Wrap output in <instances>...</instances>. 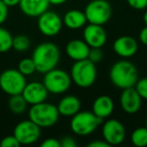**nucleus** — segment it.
Instances as JSON below:
<instances>
[{"label":"nucleus","instance_id":"nucleus-7","mask_svg":"<svg viewBox=\"0 0 147 147\" xmlns=\"http://www.w3.org/2000/svg\"><path fill=\"white\" fill-rule=\"evenodd\" d=\"M26 84V77L17 69H7L0 74V89L8 96L21 94Z\"/></svg>","mask_w":147,"mask_h":147},{"label":"nucleus","instance_id":"nucleus-35","mask_svg":"<svg viewBox=\"0 0 147 147\" xmlns=\"http://www.w3.org/2000/svg\"><path fill=\"white\" fill-rule=\"evenodd\" d=\"M3 2L7 5L8 7H14L19 5V2H20V0H2Z\"/></svg>","mask_w":147,"mask_h":147},{"label":"nucleus","instance_id":"nucleus-4","mask_svg":"<svg viewBox=\"0 0 147 147\" xmlns=\"http://www.w3.org/2000/svg\"><path fill=\"white\" fill-rule=\"evenodd\" d=\"M57 107L47 101L31 105L28 110V118L40 128H49L57 123L59 119Z\"/></svg>","mask_w":147,"mask_h":147},{"label":"nucleus","instance_id":"nucleus-10","mask_svg":"<svg viewBox=\"0 0 147 147\" xmlns=\"http://www.w3.org/2000/svg\"><path fill=\"white\" fill-rule=\"evenodd\" d=\"M63 25V18L53 11L47 10L37 17V28L45 36L53 37L57 35Z\"/></svg>","mask_w":147,"mask_h":147},{"label":"nucleus","instance_id":"nucleus-23","mask_svg":"<svg viewBox=\"0 0 147 147\" xmlns=\"http://www.w3.org/2000/svg\"><path fill=\"white\" fill-rule=\"evenodd\" d=\"M13 36L10 31L0 26V53H5L12 49Z\"/></svg>","mask_w":147,"mask_h":147},{"label":"nucleus","instance_id":"nucleus-29","mask_svg":"<svg viewBox=\"0 0 147 147\" xmlns=\"http://www.w3.org/2000/svg\"><path fill=\"white\" fill-rule=\"evenodd\" d=\"M126 2L135 10H145L147 8V0H126Z\"/></svg>","mask_w":147,"mask_h":147},{"label":"nucleus","instance_id":"nucleus-6","mask_svg":"<svg viewBox=\"0 0 147 147\" xmlns=\"http://www.w3.org/2000/svg\"><path fill=\"white\" fill-rule=\"evenodd\" d=\"M42 83L47 89L49 94L61 95L65 93L71 85V75L61 69H51L45 74Z\"/></svg>","mask_w":147,"mask_h":147},{"label":"nucleus","instance_id":"nucleus-22","mask_svg":"<svg viewBox=\"0 0 147 147\" xmlns=\"http://www.w3.org/2000/svg\"><path fill=\"white\" fill-rule=\"evenodd\" d=\"M131 142L136 147L147 146V128L138 127L134 129L131 134Z\"/></svg>","mask_w":147,"mask_h":147},{"label":"nucleus","instance_id":"nucleus-16","mask_svg":"<svg viewBox=\"0 0 147 147\" xmlns=\"http://www.w3.org/2000/svg\"><path fill=\"white\" fill-rule=\"evenodd\" d=\"M91 47L84 39L75 38L69 40L65 45V53L74 61L86 59L89 57Z\"/></svg>","mask_w":147,"mask_h":147},{"label":"nucleus","instance_id":"nucleus-18","mask_svg":"<svg viewBox=\"0 0 147 147\" xmlns=\"http://www.w3.org/2000/svg\"><path fill=\"white\" fill-rule=\"evenodd\" d=\"M114 101L110 96L102 95L95 99L92 106V112L96 115L98 118L105 120L109 118L114 112Z\"/></svg>","mask_w":147,"mask_h":147},{"label":"nucleus","instance_id":"nucleus-27","mask_svg":"<svg viewBox=\"0 0 147 147\" xmlns=\"http://www.w3.org/2000/svg\"><path fill=\"white\" fill-rule=\"evenodd\" d=\"M103 55H104V53H103L102 47H91L88 59L94 63H97L102 61Z\"/></svg>","mask_w":147,"mask_h":147},{"label":"nucleus","instance_id":"nucleus-25","mask_svg":"<svg viewBox=\"0 0 147 147\" xmlns=\"http://www.w3.org/2000/svg\"><path fill=\"white\" fill-rule=\"evenodd\" d=\"M17 69L22 75L27 77V76H31V75H33L36 71V67H35L34 61H33V59L31 57H25V59H22L18 63Z\"/></svg>","mask_w":147,"mask_h":147},{"label":"nucleus","instance_id":"nucleus-19","mask_svg":"<svg viewBox=\"0 0 147 147\" xmlns=\"http://www.w3.org/2000/svg\"><path fill=\"white\" fill-rule=\"evenodd\" d=\"M57 107L61 116L71 118L81 110V101L77 96L67 95L59 100Z\"/></svg>","mask_w":147,"mask_h":147},{"label":"nucleus","instance_id":"nucleus-21","mask_svg":"<svg viewBox=\"0 0 147 147\" xmlns=\"http://www.w3.org/2000/svg\"><path fill=\"white\" fill-rule=\"evenodd\" d=\"M8 100V108L13 114L15 115H21L27 110L28 107V103L26 102V100L24 99V97L22 96V94H17V95H12L9 96Z\"/></svg>","mask_w":147,"mask_h":147},{"label":"nucleus","instance_id":"nucleus-5","mask_svg":"<svg viewBox=\"0 0 147 147\" xmlns=\"http://www.w3.org/2000/svg\"><path fill=\"white\" fill-rule=\"evenodd\" d=\"M103 122L92 111H79L71 119L69 127L74 134L78 136H88L92 134Z\"/></svg>","mask_w":147,"mask_h":147},{"label":"nucleus","instance_id":"nucleus-11","mask_svg":"<svg viewBox=\"0 0 147 147\" xmlns=\"http://www.w3.org/2000/svg\"><path fill=\"white\" fill-rule=\"evenodd\" d=\"M102 137L110 146L119 145L125 140L126 129L122 122L117 119H108L103 123Z\"/></svg>","mask_w":147,"mask_h":147},{"label":"nucleus","instance_id":"nucleus-30","mask_svg":"<svg viewBox=\"0 0 147 147\" xmlns=\"http://www.w3.org/2000/svg\"><path fill=\"white\" fill-rule=\"evenodd\" d=\"M7 17H8V6L2 0H0V25H2L6 21Z\"/></svg>","mask_w":147,"mask_h":147},{"label":"nucleus","instance_id":"nucleus-24","mask_svg":"<svg viewBox=\"0 0 147 147\" xmlns=\"http://www.w3.org/2000/svg\"><path fill=\"white\" fill-rule=\"evenodd\" d=\"M30 47V39L25 34H18L13 36L12 49L18 53H24Z\"/></svg>","mask_w":147,"mask_h":147},{"label":"nucleus","instance_id":"nucleus-15","mask_svg":"<svg viewBox=\"0 0 147 147\" xmlns=\"http://www.w3.org/2000/svg\"><path fill=\"white\" fill-rule=\"evenodd\" d=\"M113 51L119 57L123 59H129L137 53L138 42L133 36L122 35L115 39L113 42Z\"/></svg>","mask_w":147,"mask_h":147},{"label":"nucleus","instance_id":"nucleus-38","mask_svg":"<svg viewBox=\"0 0 147 147\" xmlns=\"http://www.w3.org/2000/svg\"><path fill=\"white\" fill-rule=\"evenodd\" d=\"M145 127L147 128V117H146V120H145Z\"/></svg>","mask_w":147,"mask_h":147},{"label":"nucleus","instance_id":"nucleus-26","mask_svg":"<svg viewBox=\"0 0 147 147\" xmlns=\"http://www.w3.org/2000/svg\"><path fill=\"white\" fill-rule=\"evenodd\" d=\"M135 89L137 90L138 94L141 96L142 100L147 101V77L139 79L138 82L135 85Z\"/></svg>","mask_w":147,"mask_h":147},{"label":"nucleus","instance_id":"nucleus-36","mask_svg":"<svg viewBox=\"0 0 147 147\" xmlns=\"http://www.w3.org/2000/svg\"><path fill=\"white\" fill-rule=\"evenodd\" d=\"M49 4L51 5H63L67 2V0H49Z\"/></svg>","mask_w":147,"mask_h":147},{"label":"nucleus","instance_id":"nucleus-20","mask_svg":"<svg viewBox=\"0 0 147 147\" xmlns=\"http://www.w3.org/2000/svg\"><path fill=\"white\" fill-rule=\"evenodd\" d=\"M63 25H65V27H67L69 29L77 30L85 27L88 21L84 11L79 9H71L63 15Z\"/></svg>","mask_w":147,"mask_h":147},{"label":"nucleus","instance_id":"nucleus-3","mask_svg":"<svg viewBox=\"0 0 147 147\" xmlns=\"http://www.w3.org/2000/svg\"><path fill=\"white\" fill-rule=\"evenodd\" d=\"M97 74L96 63L91 61L89 59L75 61L69 71L71 82L83 89L90 88L95 84L98 76Z\"/></svg>","mask_w":147,"mask_h":147},{"label":"nucleus","instance_id":"nucleus-1","mask_svg":"<svg viewBox=\"0 0 147 147\" xmlns=\"http://www.w3.org/2000/svg\"><path fill=\"white\" fill-rule=\"evenodd\" d=\"M109 78L115 87L124 90L135 87L139 80V73L133 63L127 59H121L112 65L109 71Z\"/></svg>","mask_w":147,"mask_h":147},{"label":"nucleus","instance_id":"nucleus-8","mask_svg":"<svg viewBox=\"0 0 147 147\" xmlns=\"http://www.w3.org/2000/svg\"><path fill=\"white\" fill-rule=\"evenodd\" d=\"M88 23L104 25L112 16V6L107 0H92L84 10Z\"/></svg>","mask_w":147,"mask_h":147},{"label":"nucleus","instance_id":"nucleus-34","mask_svg":"<svg viewBox=\"0 0 147 147\" xmlns=\"http://www.w3.org/2000/svg\"><path fill=\"white\" fill-rule=\"evenodd\" d=\"M139 40L143 45H147V25L143 27L139 33Z\"/></svg>","mask_w":147,"mask_h":147},{"label":"nucleus","instance_id":"nucleus-13","mask_svg":"<svg viewBox=\"0 0 147 147\" xmlns=\"http://www.w3.org/2000/svg\"><path fill=\"white\" fill-rule=\"evenodd\" d=\"M119 101L122 110L127 114H135L142 106V98L138 94L135 87L122 90Z\"/></svg>","mask_w":147,"mask_h":147},{"label":"nucleus","instance_id":"nucleus-17","mask_svg":"<svg viewBox=\"0 0 147 147\" xmlns=\"http://www.w3.org/2000/svg\"><path fill=\"white\" fill-rule=\"evenodd\" d=\"M49 0H20L19 8L21 12L28 17H38L40 14L49 10Z\"/></svg>","mask_w":147,"mask_h":147},{"label":"nucleus","instance_id":"nucleus-37","mask_svg":"<svg viewBox=\"0 0 147 147\" xmlns=\"http://www.w3.org/2000/svg\"><path fill=\"white\" fill-rule=\"evenodd\" d=\"M143 21H144L145 25H147V8H146V10H145L144 14H143Z\"/></svg>","mask_w":147,"mask_h":147},{"label":"nucleus","instance_id":"nucleus-28","mask_svg":"<svg viewBox=\"0 0 147 147\" xmlns=\"http://www.w3.org/2000/svg\"><path fill=\"white\" fill-rule=\"evenodd\" d=\"M0 146L1 147H19L20 143L16 139L14 135H7L2 140L0 141Z\"/></svg>","mask_w":147,"mask_h":147},{"label":"nucleus","instance_id":"nucleus-14","mask_svg":"<svg viewBox=\"0 0 147 147\" xmlns=\"http://www.w3.org/2000/svg\"><path fill=\"white\" fill-rule=\"evenodd\" d=\"M21 94L28 105H35L47 101L49 93L43 83L34 81L27 83Z\"/></svg>","mask_w":147,"mask_h":147},{"label":"nucleus","instance_id":"nucleus-12","mask_svg":"<svg viewBox=\"0 0 147 147\" xmlns=\"http://www.w3.org/2000/svg\"><path fill=\"white\" fill-rule=\"evenodd\" d=\"M83 39L90 47H103L107 42V31L103 25L88 23L83 31Z\"/></svg>","mask_w":147,"mask_h":147},{"label":"nucleus","instance_id":"nucleus-33","mask_svg":"<svg viewBox=\"0 0 147 147\" xmlns=\"http://www.w3.org/2000/svg\"><path fill=\"white\" fill-rule=\"evenodd\" d=\"M88 147H110V144H108L104 139H102V140L92 141L88 144Z\"/></svg>","mask_w":147,"mask_h":147},{"label":"nucleus","instance_id":"nucleus-31","mask_svg":"<svg viewBox=\"0 0 147 147\" xmlns=\"http://www.w3.org/2000/svg\"><path fill=\"white\" fill-rule=\"evenodd\" d=\"M59 141H61V147H77V145H78L76 140L69 136L63 137Z\"/></svg>","mask_w":147,"mask_h":147},{"label":"nucleus","instance_id":"nucleus-32","mask_svg":"<svg viewBox=\"0 0 147 147\" xmlns=\"http://www.w3.org/2000/svg\"><path fill=\"white\" fill-rule=\"evenodd\" d=\"M40 145L41 147H61V141L55 138H47Z\"/></svg>","mask_w":147,"mask_h":147},{"label":"nucleus","instance_id":"nucleus-9","mask_svg":"<svg viewBox=\"0 0 147 147\" xmlns=\"http://www.w3.org/2000/svg\"><path fill=\"white\" fill-rule=\"evenodd\" d=\"M13 135L16 137L20 145H30L37 142L40 138L41 128L28 118L17 123L13 129Z\"/></svg>","mask_w":147,"mask_h":147},{"label":"nucleus","instance_id":"nucleus-2","mask_svg":"<svg viewBox=\"0 0 147 147\" xmlns=\"http://www.w3.org/2000/svg\"><path fill=\"white\" fill-rule=\"evenodd\" d=\"M31 59L36 67V71L41 74L47 73L57 67L61 59V51L55 43L45 41L35 47Z\"/></svg>","mask_w":147,"mask_h":147}]
</instances>
